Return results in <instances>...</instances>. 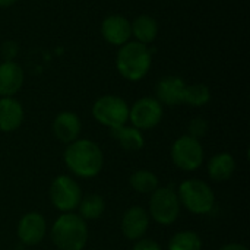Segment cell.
<instances>
[{
    "instance_id": "9c48e42d",
    "label": "cell",
    "mask_w": 250,
    "mask_h": 250,
    "mask_svg": "<svg viewBox=\"0 0 250 250\" xmlns=\"http://www.w3.org/2000/svg\"><path fill=\"white\" fill-rule=\"evenodd\" d=\"M163 104L154 97H142L129 107V120L139 130H151L163 119Z\"/></svg>"
},
{
    "instance_id": "d4e9b609",
    "label": "cell",
    "mask_w": 250,
    "mask_h": 250,
    "mask_svg": "<svg viewBox=\"0 0 250 250\" xmlns=\"http://www.w3.org/2000/svg\"><path fill=\"white\" fill-rule=\"evenodd\" d=\"M132 250H163L160 243H157L155 240L152 239H146V237H142L139 240L135 242L133 245V249Z\"/></svg>"
},
{
    "instance_id": "cb8c5ba5",
    "label": "cell",
    "mask_w": 250,
    "mask_h": 250,
    "mask_svg": "<svg viewBox=\"0 0 250 250\" xmlns=\"http://www.w3.org/2000/svg\"><path fill=\"white\" fill-rule=\"evenodd\" d=\"M208 129H209L208 122L202 117H196V119L190 120V123L188 126V135L192 138L201 139L208 133Z\"/></svg>"
},
{
    "instance_id": "ac0fdd59",
    "label": "cell",
    "mask_w": 250,
    "mask_h": 250,
    "mask_svg": "<svg viewBox=\"0 0 250 250\" xmlns=\"http://www.w3.org/2000/svg\"><path fill=\"white\" fill-rule=\"evenodd\" d=\"M111 136L117 141L120 148L129 152H136L141 151L145 146V138L142 130L133 127V126H119L114 129H110Z\"/></svg>"
},
{
    "instance_id": "ffe728a7",
    "label": "cell",
    "mask_w": 250,
    "mask_h": 250,
    "mask_svg": "<svg viewBox=\"0 0 250 250\" xmlns=\"http://www.w3.org/2000/svg\"><path fill=\"white\" fill-rule=\"evenodd\" d=\"M78 215L85 221H94L103 217L105 211V201L103 196L97 193H91L86 196H82L79 205H78Z\"/></svg>"
},
{
    "instance_id": "83f0119b",
    "label": "cell",
    "mask_w": 250,
    "mask_h": 250,
    "mask_svg": "<svg viewBox=\"0 0 250 250\" xmlns=\"http://www.w3.org/2000/svg\"><path fill=\"white\" fill-rule=\"evenodd\" d=\"M13 3H16V0H0V7H9Z\"/></svg>"
},
{
    "instance_id": "ba28073f",
    "label": "cell",
    "mask_w": 250,
    "mask_h": 250,
    "mask_svg": "<svg viewBox=\"0 0 250 250\" xmlns=\"http://www.w3.org/2000/svg\"><path fill=\"white\" fill-rule=\"evenodd\" d=\"M171 160L183 171H196L204 164V146L199 139L189 135L177 138L171 145Z\"/></svg>"
},
{
    "instance_id": "4316f807",
    "label": "cell",
    "mask_w": 250,
    "mask_h": 250,
    "mask_svg": "<svg viewBox=\"0 0 250 250\" xmlns=\"http://www.w3.org/2000/svg\"><path fill=\"white\" fill-rule=\"evenodd\" d=\"M220 250H249L245 245H240V243H229V245H224L223 248H220Z\"/></svg>"
},
{
    "instance_id": "6da1fadb",
    "label": "cell",
    "mask_w": 250,
    "mask_h": 250,
    "mask_svg": "<svg viewBox=\"0 0 250 250\" xmlns=\"http://www.w3.org/2000/svg\"><path fill=\"white\" fill-rule=\"evenodd\" d=\"M63 161L75 177L92 179L103 170L104 155L97 142L91 139H76L66 145Z\"/></svg>"
},
{
    "instance_id": "4fadbf2b",
    "label": "cell",
    "mask_w": 250,
    "mask_h": 250,
    "mask_svg": "<svg viewBox=\"0 0 250 250\" xmlns=\"http://www.w3.org/2000/svg\"><path fill=\"white\" fill-rule=\"evenodd\" d=\"M104 40L113 45H123L132 37V23L122 15H110L101 23Z\"/></svg>"
},
{
    "instance_id": "2e32d148",
    "label": "cell",
    "mask_w": 250,
    "mask_h": 250,
    "mask_svg": "<svg viewBox=\"0 0 250 250\" xmlns=\"http://www.w3.org/2000/svg\"><path fill=\"white\" fill-rule=\"evenodd\" d=\"M23 85V70L13 60L0 63V97H13Z\"/></svg>"
},
{
    "instance_id": "3957f363",
    "label": "cell",
    "mask_w": 250,
    "mask_h": 250,
    "mask_svg": "<svg viewBox=\"0 0 250 250\" xmlns=\"http://www.w3.org/2000/svg\"><path fill=\"white\" fill-rule=\"evenodd\" d=\"M152 53L148 45L138 41H127L120 45L116 57V66L119 73L127 81H141L151 67Z\"/></svg>"
},
{
    "instance_id": "603a6c76",
    "label": "cell",
    "mask_w": 250,
    "mask_h": 250,
    "mask_svg": "<svg viewBox=\"0 0 250 250\" xmlns=\"http://www.w3.org/2000/svg\"><path fill=\"white\" fill-rule=\"evenodd\" d=\"M211 100V91L204 83H193L186 85L185 94H183V103L192 105V107H202L208 104Z\"/></svg>"
},
{
    "instance_id": "d6986e66",
    "label": "cell",
    "mask_w": 250,
    "mask_h": 250,
    "mask_svg": "<svg viewBox=\"0 0 250 250\" xmlns=\"http://www.w3.org/2000/svg\"><path fill=\"white\" fill-rule=\"evenodd\" d=\"M132 34L138 40V42L149 44L157 38L158 34V23L149 15H139L132 23Z\"/></svg>"
},
{
    "instance_id": "5bb4252c",
    "label": "cell",
    "mask_w": 250,
    "mask_h": 250,
    "mask_svg": "<svg viewBox=\"0 0 250 250\" xmlns=\"http://www.w3.org/2000/svg\"><path fill=\"white\" fill-rule=\"evenodd\" d=\"M25 113L22 104L13 97L0 98V132L10 133L21 127Z\"/></svg>"
},
{
    "instance_id": "7402d4cb",
    "label": "cell",
    "mask_w": 250,
    "mask_h": 250,
    "mask_svg": "<svg viewBox=\"0 0 250 250\" xmlns=\"http://www.w3.org/2000/svg\"><path fill=\"white\" fill-rule=\"evenodd\" d=\"M168 250H202V239L192 230H183L170 239Z\"/></svg>"
},
{
    "instance_id": "30bf717a",
    "label": "cell",
    "mask_w": 250,
    "mask_h": 250,
    "mask_svg": "<svg viewBox=\"0 0 250 250\" xmlns=\"http://www.w3.org/2000/svg\"><path fill=\"white\" fill-rule=\"evenodd\" d=\"M18 239L26 246H35L42 242L47 234V221L42 214L37 211L26 212L16 227Z\"/></svg>"
},
{
    "instance_id": "52a82bcc",
    "label": "cell",
    "mask_w": 250,
    "mask_h": 250,
    "mask_svg": "<svg viewBox=\"0 0 250 250\" xmlns=\"http://www.w3.org/2000/svg\"><path fill=\"white\" fill-rule=\"evenodd\" d=\"M48 195L53 207L62 214L73 212L82 199L79 183L73 177L66 174H60L51 182Z\"/></svg>"
},
{
    "instance_id": "7c38bea8",
    "label": "cell",
    "mask_w": 250,
    "mask_h": 250,
    "mask_svg": "<svg viewBox=\"0 0 250 250\" xmlns=\"http://www.w3.org/2000/svg\"><path fill=\"white\" fill-rule=\"evenodd\" d=\"M81 129H82L81 119L78 117V114H75L72 111L59 113L51 123L53 135L56 136V139L59 142H62L64 145H69L70 142L79 139Z\"/></svg>"
},
{
    "instance_id": "7a4b0ae2",
    "label": "cell",
    "mask_w": 250,
    "mask_h": 250,
    "mask_svg": "<svg viewBox=\"0 0 250 250\" xmlns=\"http://www.w3.org/2000/svg\"><path fill=\"white\" fill-rule=\"evenodd\" d=\"M88 226L75 212L57 217L51 226L50 237L59 250H83L88 243Z\"/></svg>"
},
{
    "instance_id": "5b68a950",
    "label": "cell",
    "mask_w": 250,
    "mask_h": 250,
    "mask_svg": "<svg viewBox=\"0 0 250 250\" xmlns=\"http://www.w3.org/2000/svg\"><path fill=\"white\" fill-rule=\"evenodd\" d=\"M182 205L171 188H157L149 198V218L160 226H171L180 217Z\"/></svg>"
},
{
    "instance_id": "8fae6325",
    "label": "cell",
    "mask_w": 250,
    "mask_h": 250,
    "mask_svg": "<svg viewBox=\"0 0 250 250\" xmlns=\"http://www.w3.org/2000/svg\"><path fill=\"white\" fill-rule=\"evenodd\" d=\"M149 214L145 208L142 207H130L129 209H126V212L122 217V223H120V230L123 233V236L130 240V242H136L142 237H145L148 229H149Z\"/></svg>"
},
{
    "instance_id": "8992f818",
    "label": "cell",
    "mask_w": 250,
    "mask_h": 250,
    "mask_svg": "<svg viewBox=\"0 0 250 250\" xmlns=\"http://www.w3.org/2000/svg\"><path fill=\"white\" fill-rule=\"evenodd\" d=\"M92 116L100 125L114 129L126 125L129 120V105L119 95H103L94 103Z\"/></svg>"
},
{
    "instance_id": "277c9868",
    "label": "cell",
    "mask_w": 250,
    "mask_h": 250,
    "mask_svg": "<svg viewBox=\"0 0 250 250\" xmlns=\"http://www.w3.org/2000/svg\"><path fill=\"white\" fill-rule=\"evenodd\" d=\"M180 205L195 215H207L215 207L212 188L201 179H188L176 190Z\"/></svg>"
},
{
    "instance_id": "9a60e30c",
    "label": "cell",
    "mask_w": 250,
    "mask_h": 250,
    "mask_svg": "<svg viewBox=\"0 0 250 250\" xmlns=\"http://www.w3.org/2000/svg\"><path fill=\"white\" fill-rule=\"evenodd\" d=\"M185 88H186V83L180 76H174V75L164 76L160 79L155 88L157 100L166 105H177L183 103Z\"/></svg>"
},
{
    "instance_id": "484cf974",
    "label": "cell",
    "mask_w": 250,
    "mask_h": 250,
    "mask_svg": "<svg viewBox=\"0 0 250 250\" xmlns=\"http://www.w3.org/2000/svg\"><path fill=\"white\" fill-rule=\"evenodd\" d=\"M1 53H3L6 60H12L15 57V54L18 53V47L13 41H6L1 45Z\"/></svg>"
},
{
    "instance_id": "44dd1931",
    "label": "cell",
    "mask_w": 250,
    "mask_h": 250,
    "mask_svg": "<svg viewBox=\"0 0 250 250\" xmlns=\"http://www.w3.org/2000/svg\"><path fill=\"white\" fill-rule=\"evenodd\" d=\"M129 185L141 195H151L157 188H160V179L149 170H138L129 177Z\"/></svg>"
},
{
    "instance_id": "e0dca14e",
    "label": "cell",
    "mask_w": 250,
    "mask_h": 250,
    "mask_svg": "<svg viewBox=\"0 0 250 250\" xmlns=\"http://www.w3.org/2000/svg\"><path fill=\"white\" fill-rule=\"evenodd\" d=\"M236 171V160L230 152L215 154L208 163V176L217 183L227 182Z\"/></svg>"
}]
</instances>
